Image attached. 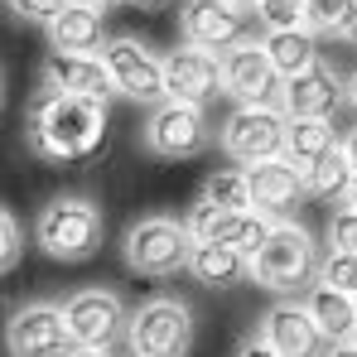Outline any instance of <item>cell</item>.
I'll return each instance as SVG.
<instances>
[{"label": "cell", "mask_w": 357, "mask_h": 357, "mask_svg": "<svg viewBox=\"0 0 357 357\" xmlns=\"http://www.w3.org/2000/svg\"><path fill=\"white\" fill-rule=\"evenodd\" d=\"M24 140L39 160L54 165H82L102 150L107 140V102L87 97H63V92H39L29 116H24Z\"/></svg>", "instance_id": "cell-1"}, {"label": "cell", "mask_w": 357, "mask_h": 357, "mask_svg": "<svg viewBox=\"0 0 357 357\" xmlns=\"http://www.w3.org/2000/svg\"><path fill=\"white\" fill-rule=\"evenodd\" d=\"M319 266H324L319 241L299 222H275L271 237L261 241V251L251 256V280L280 299H299L319 280Z\"/></svg>", "instance_id": "cell-2"}, {"label": "cell", "mask_w": 357, "mask_h": 357, "mask_svg": "<svg viewBox=\"0 0 357 357\" xmlns=\"http://www.w3.org/2000/svg\"><path fill=\"white\" fill-rule=\"evenodd\" d=\"M107 237V218L92 198H49L34 218V241L54 261H92Z\"/></svg>", "instance_id": "cell-3"}, {"label": "cell", "mask_w": 357, "mask_h": 357, "mask_svg": "<svg viewBox=\"0 0 357 357\" xmlns=\"http://www.w3.org/2000/svg\"><path fill=\"white\" fill-rule=\"evenodd\" d=\"M193 246H198V237L188 232V222H174V218H165V213L140 218V222L126 232V241H121L126 266H130L135 275H150V280H165V275L188 271Z\"/></svg>", "instance_id": "cell-4"}, {"label": "cell", "mask_w": 357, "mask_h": 357, "mask_svg": "<svg viewBox=\"0 0 357 357\" xmlns=\"http://www.w3.org/2000/svg\"><path fill=\"white\" fill-rule=\"evenodd\" d=\"M130 357H188L193 348V309L174 295H155L140 309H130L126 328Z\"/></svg>", "instance_id": "cell-5"}, {"label": "cell", "mask_w": 357, "mask_h": 357, "mask_svg": "<svg viewBox=\"0 0 357 357\" xmlns=\"http://www.w3.org/2000/svg\"><path fill=\"white\" fill-rule=\"evenodd\" d=\"M213 135H218V126L208 121V107H193V102L150 107L145 130H140L145 150L160 155V160H193V155H203L213 145Z\"/></svg>", "instance_id": "cell-6"}, {"label": "cell", "mask_w": 357, "mask_h": 357, "mask_svg": "<svg viewBox=\"0 0 357 357\" xmlns=\"http://www.w3.org/2000/svg\"><path fill=\"white\" fill-rule=\"evenodd\" d=\"M102 63H107V73H112V87H116L126 102H140V107L169 102L165 59H160L150 44H140V39H130V34H116V39H107Z\"/></svg>", "instance_id": "cell-7"}, {"label": "cell", "mask_w": 357, "mask_h": 357, "mask_svg": "<svg viewBox=\"0 0 357 357\" xmlns=\"http://www.w3.org/2000/svg\"><path fill=\"white\" fill-rule=\"evenodd\" d=\"M285 140H290V116L275 107H237L222 121V150L246 169L266 160H285Z\"/></svg>", "instance_id": "cell-8"}, {"label": "cell", "mask_w": 357, "mask_h": 357, "mask_svg": "<svg viewBox=\"0 0 357 357\" xmlns=\"http://www.w3.org/2000/svg\"><path fill=\"white\" fill-rule=\"evenodd\" d=\"M63 314H68V328H73V343L77 348H112L116 338H126L130 328V309L116 290H102V285H87V290H73L63 299Z\"/></svg>", "instance_id": "cell-9"}, {"label": "cell", "mask_w": 357, "mask_h": 357, "mask_svg": "<svg viewBox=\"0 0 357 357\" xmlns=\"http://www.w3.org/2000/svg\"><path fill=\"white\" fill-rule=\"evenodd\" d=\"M178 34L183 44L193 49H208V54H232L241 44H251V20L241 5L227 0H183L178 5Z\"/></svg>", "instance_id": "cell-10"}, {"label": "cell", "mask_w": 357, "mask_h": 357, "mask_svg": "<svg viewBox=\"0 0 357 357\" xmlns=\"http://www.w3.org/2000/svg\"><path fill=\"white\" fill-rule=\"evenodd\" d=\"M5 343H10V357H68L77 348L63 304H49V299H34V304L15 309L10 328H5Z\"/></svg>", "instance_id": "cell-11"}, {"label": "cell", "mask_w": 357, "mask_h": 357, "mask_svg": "<svg viewBox=\"0 0 357 357\" xmlns=\"http://www.w3.org/2000/svg\"><path fill=\"white\" fill-rule=\"evenodd\" d=\"M280 87H285V77L271 63L266 44H241L232 54H222V92L237 107H275Z\"/></svg>", "instance_id": "cell-12"}, {"label": "cell", "mask_w": 357, "mask_h": 357, "mask_svg": "<svg viewBox=\"0 0 357 357\" xmlns=\"http://www.w3.org/2000/svg\"><path fill=\"white\" fill-rule=\"evenodd\" d=\"M271 218L266 213H256V208H246V213H227V208H213V203H193V213H188V232L198 241H218V246H232L241 256H256L261 251V241L271 237Z\"/></svg>", "instance_id": "cell-13"}, {"label": "cell", "mask_w": 357, "mask_h": 357, "mask_svg": "<svg viewBox=\"0 0 357 357\" xmlns=\"http://www.w3.org/2000/svg\"><path fill=\"white\" fill-rule=\"evenodd\" d=\"M256 333L280 357H328V338L319 333V324L304 309V299H275L261 314V328Z\"/></svg>", "instance_id": "cell-14"}, {"label": "cell", "mask_w": 357, "mask_h": 357, "mask_svg": "<svg viewBox=\"0 0 357 357\" xmlns=\"http://www.w3.org/2000/svg\"><path fill=\"white\" fill-rule=\"evenodd\" d=\"M338 102H348V77H338L328 63H314L309 73L285 77L280 87V112L290 121H328Z\"/></svg>", "instance_id": "cell-15"}, {"label": "cell", "mask_w": 357, "mask_h": 357, "mask_svg": "<svg viewBox=\"0 0 357 357\" xmlns=\"http://www.w3.org/2000/svg\"><path fill=\"white\" fill-rule=\"evenodd\" d=\"M165 77H169V102H193L208 107L222 92V54L178 44L174 54L165 59Z\"/></svg>", "instance_id": "cell-16"}, {"label": "cell", "mask_w": 357, "mask_h": 357, "mask_svg": "<svg viewBox=\"0 0 357 357\" xmlns=\"http://www.w3.org/2000/svg\"><path fill=\"white\" fill-rule=\"evenodd\" d=\"M39 77H44V92L87 97V102H107V97L116 92L102 54H59V49H54V54L44 59V68H39Z\"/></svg>", "instance_id": "cell-17"}, {"label": "cell", "mask_w": 357, "mask_h": 357, "mask_svg": "<svg viewBox=\"0 0 357 357\" xmlns=\"http://www.w3.org/2000/svg\"><path fill=\"white\" fill-rule=\"evenodd\" d=\"M246 178H251V208L266 213L271 222H290V213L309 198V183H304V174H299L290 160L251 165Z\"/></svg>", "instance_id": "cell-18"}, {"label": "cell", "mask_w": 357, "mask_h": 357, "mask_svg": "<svg viewBox=\"0 0 357 357\" xmlns=\"http://www.w3.org/2000/svg\"><path fill=\"white\" fill-rule=\"evenodd\" d=\"M304 309L314 314V324H319V333L328 338V348H338V343H357V295L314 280V285L304 290Z\"/></svg>", "instance_id": "cell-19"}, {"label": "cell", "mask_w": 357, "mask_h": 357, "mask_svg": "<svg viewBox=\"0 0 357 357\" xmlns=\"http://www.w3.org/2000/svg\"><path fill=\"white\" fill-rule=\"evenodd\" d=\"M102 20H107L102 10L73 0L59 20L49 24V44H54L59 54H102V49H107V24H102Z\"/></svg>", "instance_id": "cell-20"}, {"label": "cell", "mask_w": 357, "mask_h": 357, "mask_svg": "<svg viewBox=\"0 0 357 357\" xmlns=\"http://www.w3.org/2000/svg\"><path fill=\"white\" fill-rule=\"evenodd\" d=\"M188 271H193V280L208 285V290H232L241 280H251V256H241L232 246H218V241H198Z\"/></svg>", "instance_id": "cell-21"}, {"label": "cell", "mask_w": 357, "mask_h": 357, "mask_svg": "<svg viewBox=\"0 0 357 357\" xmlns=\"http://www.w3.org/2000/svg\"><path fill=\"white\" fill-rule=\"evenodd\" d=\"M266 54L271 63L280 68V77H299V73H309L319 59V34L309 29V24H299V29H266Z\"/></svg>", "instance_id": "cell-22"}, {"label": "cell", "mask_w": 357, "mask_h": 357, "mask_svg": "<svg viewBox=\"0 0 357 357\" xmlns=\"http://www.w3.org/2000/svg\"><path fill=\"white\" fill-rule=\"evenodd\" d=\"M343 140L333 135L328 121H290V140H285V160L295 165L299 174H309L319 160H328Z\"/></svg>", "instance_id": "cell-23"}, {"label": "cell", "mask_w": 357, "mask_h": 357, "mask_svg": "<svg viewBox=\"0 0 357 357\" xmlns=\"http://www.w3.org/2000/svg\"><path fill=\"white\" fill-rule=\"evenodd\" d=\"M203 203L227 208V213H246L251 208V178H246V169H218V174H208Z\"/></svg>", "instance_id": "cell-24"}, {"label": "cell", "mask_w": 357, "mask_h": 357, "mask_svg": "<svg viewBox=\"0 0 357 357\" xmlns=\"http://www.w3.org/2000/svg\"><path fill=\"white\" fill-rule=\"evenodd\" d=\"M353 178H357L353 165H348V155H343V145H338L328 160H319V165L304 174V183H309V193H314V198H343Z\"/></svg>", "instance_id": "cell-25"}, {"label": "cell", "mask_w": 357, "mask_h": 357, "mask_svg": "<svg viewBox=\"0 0 357 357\" xmlns=\"http://www.w3.org/2000/svg\"><path fill=\"white\" fill-rule=\"evenodd\" d=\"M353 10H357V0H309L304 24L314 34H343V24L353 20Z\"/></svg>", "instance_id": "cell-26"}, {"label": "cell", "mask_w": 357, "mask_h": 357, "mask_svg": "<svg viewBox=\"0 0 357 357\" xmlns=\"http://www.w3.org/2000/svg\"><path fill=\"white\" fill-rule=\"evenodd\" d=\"M319 280L333 285V290L357 295V251H328L324 266H319Z\"/></svg>", "instance_id": "cell-27"}, {"label": "cell", "mask_w": 357, "mask_h": 357, "mask_svg": "<svg viewBox=\"0 0 357 357\" xmlns=\"http://www.w3.org/2000/svg\"><path fill=\"white\" fill-rule=\"evenodd\" d=\"M304 10H309V0H261L256 5V20L266 29H299L304 24Z\"/></svg>", "instance_id": "cell-28"}, {"label": "cell", "mask_w": 357, "mask_h": 357, "mask_svg": "<svg viewBox=\"0 0 357 357\" xmlns=\"http://www.w3.org/2000/svg\"><path fill=\"white\" fill-rule=\"evenodd\" d=\"M328 251H357V208H333L328 213Z\"/></svg>", "instance_id": "cell-29"}, {"label": "cell", "mask_w": 357, "mask_h": 357, "mask_svg": "<svg viewBox=\"0 0 357 357\" xmlns=\"http://www.w3.org/2000/svg\"><path fill=\"white\" fill-rule=\"evenodd\" d=\"M68 5H73V0H10V10H15L20 20H29V24H44V29L59 20Z\"/></svg>", "instance_id": "cell-30"}, {"label": "cell", "mask_w": 357, "mask_h": 357, "mask_svg": "<svg viewBox=\"0 0 357 357\" xmlns=\"http://www.w3.org/2000/svg\"><path fill=\"white\" fill-rule=\"evenodd\" d=\"M0 232H5V246H0V271H15L20 266V251H24V232H20V218L5 208L0 213Z\"/></svg>", "instance_id": "cell-31"}, {"label": "cell", "mask_w": 357, "mask_h": 357, "mask_svg": "<svg viewBox=\"0 0 357 357\" xmlns=\"http://www.w3.org/2000/svg\"><path fill=\"white\" fill-rule=\"evenodd\" d=\"M237 357H280V353H275V348H271V343L256 333V338H246V343L237 348Z\"/></svg>", "instance_id": "cell-32"}, {"label": "cell", "mask_w": 357, "mask_h": 357, "mask_svg": "<svg viewBox=\"0 0 357 357\" xmlns=\"http://www.w3.org/2000/svg\"><path fill=\"white\" fill-rule=\"evenodd\" d=\"M82 5H92V10H102V15H112L121 5H130V0H82Z\"/></svg>", "instance_id": "cell-33"}, {"label": "cell", "mask_w": 357, "mask_h": 357, "mask_svg": "<svg viewBox=\"0 0 357 357\" xmlns=\"http://www.w3.org/2000/svg\"><path fill=\"white\" fill-rule=\"evenodd\" d=\"M338 39H343V44H353V49H357V10H353V20L343 24V34H338Z\"/></svg>", "instance_id": "cell-34"}, {"label": "cell", "mask_w": 357, "mask_h": 357, "mask_svg": "<svg viewBox=\"0 0 357 357\" xmlns=\"http://www.w3.org/2000/svg\"><path fill=\"white\" fill-rule=\"evenodd\" d=\"M343 155H348V165H353V174H357V130L343 140Z\"/></svg>", "instance_id": "cell-35"}, {"label": "cell", "mask_w": 357, "mask_h": 357, "mask_svg": "<svg viewBox=\"0 0 357 357\" xmlns=\"http://www.w3.org/2000/svg\"><path fill=\"white\" fill-rule=\"evenodd\" d=\"M68 357H112V348H73Z\"/></svg>", "instance_id": "cell-36"}, {"label": "cell", "mask_w": 357, "mask_h": 357, "mask_svg": "<svg viewBox=\"0 0 357 357\" xmlns=\"http://www.w3.org/2000/svg\"><path fill=\"white\" fill-rule=\"evenodd\" d=\"M328 357H357V343H338V348H328Z\"/></svg>", "instance_id": "cell-37"}, {"label": "cell", "mask_w": 357, "mask_h": 357, "mask_svg": "<svg viewBox=\"0 0 357 357\" xmlns=\"http://www.w3.org/2000/svg\"><path fill=\"white\" fill-rule=\"evenodd\" d=\"M130 5H135V10H165L169 0H130Z\"/></svg>", "instance_id": "cell-38"}, {"label": "cell", "mask_w": 357, "mask_h": 357, "mask_svg": "<svg viewBox=\"0 0 357 357\" xmlns=\"http://www.w3.org/2000/svg\"><path fill=\"white\" fill-rule=\"evenodd\" d=\"M348 102H353V112H357V68H353V77H348Z\"/></svg>", "instance_id": "cell-39"}, {"label": "cell", "mask_w": 357, "mask_h": 357, "mask_svg": "<svg viewBox=\"0 0 357 357\" xmlns=\"http://www.w3.org/2000/svg\"><path fill=\"white\" fill-rule=\"evenodd\" d=\"M343 203H348V208H357V178L348 183V193H343Z\"/></svg>", "instance_id": "cell-40"}, {"label": "cell", "mask_w": 357, "mask_h": 357, "mask_svg": "<svg viewBox=\"0 0 357 357\" xmlns=\"http://www.w3.org/2000/svg\"><path fill=\"white\" fill-rule=\"evenodd\" d=\"M227 5H241V10H256L261 0H227Z\"/></svg>", "instance_id": "cell-41"}]
</instances>
